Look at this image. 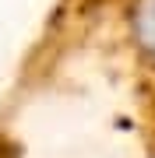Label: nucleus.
<instances>
[{
	"instance_id": "obj_1",
	"label": "nucleus",
	"mask_w": 155,
	"mask_h": 158,
	"mask_svg": "<svg viewBox=\"0 0 155 158\" xmlns=\"http://www.w3.org/2000/svg\"><path fill=\"white\" fill-rule=\"evenodd\" d=\"M67 77L106 85L141 158H155V0H53L0 109L21 119Z\"/></svg>"
},
{
	"instance_id": "obj_2",
	"label": "nucleus",
	"mask_w": 155,
	"mask_h": 158,
	"mask_svg": "<svg viewBox=\"0 0 155 158\" xmlns=\"http://www.w3.org/2000/svg\"><path fill=\"white\" fill-rule=\"evenodd\" d=\"M0 158H28V148L21 137V119L7 113H0Z\"/></svg>"
}]
</instances>
